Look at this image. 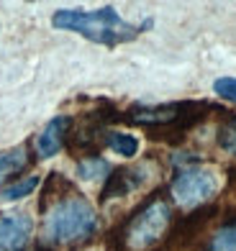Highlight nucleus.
Listing matches in <instances>:
<instances>
[{
	"instance_id": "4468645a",
	"label": "nucleus",
	"mask_w": 236,
	"mask_h": 251,
	"mask_svg": "<svg viewBox=\"0 0 236 251\" xmlns=\"http://www.w3.org/2000/svg\"><path fill=\"white\" fill-rule=\"evenodd\" d=\"M213 93L236 105V77H218L213 82Z\"/></svg>"
},
{
	"instance_id": "2eb2a0df",
	"label": "nucleus",
	"mask_w": 236,
	"mask_h": 251,
	"mask_svg": "<svg viewBox=\"0 0 236 251\" xmlns=\"http://www.w3.org/2000/svg\"><path fill=\"white\" fill-rule=\"evenodd\" d=\"M229 182H231V190L236 192V167H234L231 172H229Z\"/></svg>"
},
{
	"instance_id": "6e6552de",
	"label": "nucleus",
	"mask_w": 236,
	"mask_h": 251,
	"mask_svg": "<svg viewBox=\"0 0 236 251\" xmlns=\"http://www.w3.org/2000/svg\"><path fill=\"white\" fill-rule=\"evenodd\" d=\"M72 128V118L70 116H54L47 126L41 128L39 139H36V154L41 159H52L62 151V146L67 144V136Z\"/></svg>"
},
{
	"instance_id": "7ed1b4c3",
	"label": "nucleus",
	"mask_w": 236,
	"mask_h": 251,
	"mask_svg": "<svg viewBox=\"0 0 236 251\" xmlns=\"http://www.w3.org/2000/svg\"><path fill=\"white\" fill-rule=\"evenodd\" d=\"M172 221V210L164 200H149L144 208L126 223L123 246L129 249H149L164 236Z\"/></svg>"
},
{
	"instance_id": "9b49d317",
	"label": "nucleus",
	"mask_w": 236,
	"mask_h": 251,
	"mask_svg": "<svg viewBox=\"0 0 236 251\" xmlns=\"http://www.w3.org/2000/svg\"><path fill=\"white\" fill-rule=\"evenodd\" d=\"M26 164H28L26 149H10V151H3V154H0V185H3L8 177L18 175Z\"/></svg>"
},
{
	"instance_id": "f03ea898",
	"label": "nucleus",
	"mask_w": 236,
	"mask_h": 251,
	"mask_svg": "<svg viewBox=\"0 0 236 251\" xmlns=\"http://www.w3.org/2000/svg\"><path fill=\"white\" fill-rule=\"evenodd\" d=\"M98 213L85 198L67 195L54 202L44 218V241L47 244H77L95 233Z\"/></svg>"
},
{
	"instance_id": "f257e3e1",
	"label": "nucleus",
	"mask_w": 236,
	"mask_h": 251,
	"mask_svg": "<svg viewBox=\"0 0 236 251\" xmlns=\"http://www.w3.org/2000/svg\"><path fill=\"white\" fill-rule=\"evenodd\" d=\"M52 26L59 31H72L80 33L93 44H103V47L113 49L118 44H129L136 36H141L147 28L154 26V21L147 18L141 24H129L118 16L113 5L98 8V10H80V8H59L52 16Z\"/></svg>"
},
{
	"instance_id": "0eeeda50",
	"label": "nucleus",
	"mask_w": 236,
	"mask_h": 251,
	"mask_svg": "<svg viewBox=\"0 0 236 251\" xmlns=\"http://www.w3.org/2000/svg\"><path fill=\"white\" fill-rule=\"evenodd\" d=\"M33 231V221L26 213H8L0 218V251H24Z\"/></svg>"
},
{
	"instance_id": "1a4fd4ad",
	"label": "nucleus",
	"mask_w": 236,
	"mask_h": 251,
	"mask_svg": "<svg viewBox=\"0 0 236 251\" xmlns=\"http://www.w3.org/2000/svg\"><path fill=\"white\" fill-rule=\"evenodd\" d=\"M105 146L113 154L123 159H133L139 154V139L133 133H123V131H105Z\"/></svg>"
},
{
	"instance_id": "423d86ee",
	"label": "nucleus",
	"mask_w": 236,
	"mask_h": 251,
	"mask_svg": "<svg viewBox=\"0 0 236 251\" xmlns=\"http://www.w3.org/2000/svg\"><path fill=\"white\" fill-rule=\"evenodd\" d=\"M216 208L213 205H206V208H195L193 213L183 215L170 231V246L172 249H183V246H190L195 238L203 233V228L216 218Z\"/></svg>"
},
{
	"instance_id": "f8f14e48",
	"label": "nucleus",
	"mask_w": 236,
	"mask_h": 251,
	"mask_svg": "<svg viewBox=\"0 0 236 251\" xmlns=\"http://www.w3.org/2000/svg\"><path fill=\"white\" fill-rule=\"evenodd\" d=\"M39 177H24V179H18V182H13V185H8V187H3L0 190V202H18V200H24V198H28L33 190L39 187Z\"/></svg>"
},
{
	"instance_id": "9d476101",
	"label": "nucleus",
	"mask_w": 236,
	"mask_h": 251,
	"mask_svg": "<svg viewBox=\"0 0 236 251\" xmlns=\"http://www.w3.org/2000/svg\"><path fill=\"white\" fill-rule=\"evenodd\" d=\"M77 177L85 179V182H95V179H105L110 175V164L105 162L103 156H98V154H90L85 159H80L77 162Z\"/></svg>"
},
{
	"instance_id": "ddd939ff",
	"label": "nucleus",
	"mask_w": 236,
	"mask_h": 251,
	"mask_svg": "<svg viewBox=\"0 0 236 251\" xmlns=\"http://www.w3.org/2000/svg\"><path fill=\"white\" fill-rule=\"evenodd\" d=\"M206 251H236V221H226L216 233Z\"/></svg>"
},
{
	"instance_id": "39448f33",
	"label": "nucleus",
	"mask_w": 236,
	"mask_h": 251,
	"mask_svg": "<svg viewBox=\"0 0 236 251\" xmlns=\"http://www.w3.org/2000/svg\"><path fill=\"white\" fill-rule=\"evenodd\" d=\"M149 175H152V164H136V167L113 169V172L105 177V185H103V192H100V200L108 202V200H113V198L131 195L133 190H139L144 182L149 179Z\"/></svg>"
},
{
	"instance_id": "20e7f679",
	"label": "nucleus",
	"mask_w": 236,
	"mask_h": 251,
	"mask_svg": "<svg viewBox=\"0 0 236 251\" xmlns=\"http://www.w3.org/2000/svg\"><path fill=\"white\" fill-rule=\"evenodd\" d=\"M218 192V177L213 169L190 164L180 167L177 177L172 179V198L183 208H198Z\"/></svg>"
}]
</instances>
